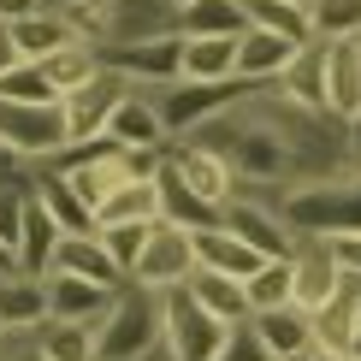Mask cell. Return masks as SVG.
Here are the masks:
<instances>
[{
	"label": "cell",
	"instance_id": "cell-1",
	"mask_svg": "<svg viewBox=\"0 0 361 361\" xmlns=\"http://www.w3.org/2000/svg\"><path fill=\"white\" fill-rule=\"evenodd\" d=\"M279 214L296 225L302 237H343L361 231V172H338V178H296L290 190L273 195Z\"/></svg>",
	"mask_w": 361,
	"mask_h": 361
},
{
	"label": "cell",
	"instance_id": "cell-2",
	"mask_svg": "<svg viewBox=\"0 0 361 361\" xmlns=\"http://www.w3.org/2000/svg\"><path fill=\"white\" fill-rule=\"evenodd\" d=\"M255 89H261V83H249V78H225V83L178 78V83L148 89V95H154V107H160V125H166V137H172V142H184V137H195V130L207 125V118H219L225 107L249 101Z\"/></svg>",
	"mask_w": 361,
	"mask_h": 361
},
{
	"label": "cell",
	"instance_id": "cell-3",
	"mask_svg": "<svg viewBox=\"0 0 361 361\" xmlns=\"http://www.w3.org/2000/svg\"><path fill=\"white\" fill-rule=\"evenodd\" d=\"M160 350V290L118 284L113 308L101 314V361H148Z\"/></svg>",
	"mask_w": 361,
	"mask_h": 361
},
{
	"label": "cell",
	"instance_id": "cell-4",
	"mask_svg": "<svg viewBox=\"0 0 361 361\" xmlns=\"http://www.w3.org/2000/svg\"><path fill=\"white\" fill-rule=\"evenodd\" d=\"M225 338H231V326L195 302L190 284L160 290V343H166L172 361H219Z\"/></svg>",
	"mask_w": 361,
	"mask_h": 361
},
{
	"label": "cell",
	"instance_id": "cell-5",
	"mask_svg": "<svg viewBox=\"0 0 361 361\" xmlns=\"http://www.w3.org/2000/svg\"><path fill=\"white\" fill-rule=\"evenodd\" d=\"M71 142V125H66V107H24V101H6L0 95V148H6L18 166H42L54 160L59 148Z\"/></svg>",
	"mask_w": 361,
	"mask_h": 361
},
{
	"label": "cell",
	"instance_id": "cell-6",
	"mask_svg": "<svg viewBox=\"0 0 361 361\" xmlns=\"http://www.w3.org/2000/svg\"><path fill=\"white\" fill-rule=\"evenodd\" d=\"M113 71H125L130 83L142 89H160V83H178L184 78V30H154V36H130V42H107L101 48Z\"/></svg>",
	"mask_w": 361,
	"mask_h": 361
},
{
	"label": "cell",
	"instance_id": "cell-7",
	"mask_svg": "<svg viewBox=\"0 0 361 361\" xmlns=\"http://www.w3.org/2000/svg\"><path fill=\"white\" fill-rule=\"evenodd\" d=\"M225 225L261 255H296L302 249V231L279 214V202L267 190H237L231 202H225Z\"/></svg>",
	"mask_w": 361,
	"mask_h": 361
},
{
	"label": "cell",
	"instance_id": "cell-8",
	"mask_svg": "<svg viewBox=\"0 0 361 361\" xmlns=\"http://www.w3.org/2000/svg\"><path fill=\"white\" fill-rule=\"evenodd\" d=\"M195 267H202L195 261V231L160 219L154 237H148V249H142V261L130 267V284H142V290H178V284L195 279Z\"/></svg>",
	"mask_w": 361,
	"mask_h": 361
},
{
	"label": "cell",
	"instance_id": "cell-9",
	"mask_svg": "<svg viewBox=\"0 0 361 361\" xmlns=\"http://www.w3.org/2000/svg\"><path fill=\"white\" fill-rule=\"evenodd\" d=\"M130 83L125 71H113V66H101V78H89L83 89H71L59 107H66V125H71V142H89V137H107V118H113V107L130 95Z\"/></svg>",
	"mask_w": 361,
	"mask_h": 361
},
{
	"label": "cell",
	"instance_id": "cell-10",
	"mask_svg": "<svg viewBox=\"0 0 361 361\" xmlns=\"http://www.w3.org/2000/svg\"><path fill=\"white\" fill-rule=\"evenodd\" d=\"M284 101H296V107H314V113H332V42H302L296 59L284 66V78L273 83Z\"/></svg>",
	"mask_w": 361,
	"mask_h": 361
},
{
	"label": "cell",
	"instance_id": "cell-11",
	"mask_svg": "<svg viewBox=\"0 0 361 361\" xmlns=\"http://www.w3.org/2000/svg\"><path fill=\"white\" fill-rule=\"evenodd\" d=\"M166 160L178 166V178H184L195 195H207V202H219V207L231 202L237 190H243V184H237V172H231V160H225V154H214V148H207V142H195V137L166 142Z\"/></svg>",
	"mask_w": 361,
	"mask_h": 361
},
{
	"label": "cell",
	"instance_id": "cell-12",
	"mask_svg": "<svg viewBox=\"0 0 361 361\" xmlns=\"http://www.w3.org/2000/svg\"><path fill=\"white\" fill-rule=\"evenodd\" d=\"M42 284H48V320H101L118 296V284L83 273H42Z\"/></svg>",
	"mask_w": 361,
	"mask_h": 361
},
{
	"label": "cell",
	"instance_id": "cell-13",
	"mask_svg": "<svg viewBox=\"0 0 361 361\" xmlns=\"http://www.w3.org/2000/svg\"><path fill=\"white\" fill-rule=\"evenodd\" d=\"M343 267H338V255L326 249V237H302V249H296V308L314 314V308H326L332 296L343 290Z\"/></svg>",
	"mask_w": 361,
	"mask_h": 361
},
{
	"label": "cell",
	"instance_id": "cell-14",
	"mask_svg": "<svg viewBox=\"0 0 361 361\" xmlns=\"http://www.w3.org/2000/svg\"><path fill=\"white\" fill-rule=\"evenodd\" d=\"M48 326V284L36 273H0V338Z\"/></svg>",
	"mask_w": 361,
	"mask_h": 361
},
{
	"label": "cell",
	"instance_id": "cell-15",
	"mask_svg": "<svg viewBox=\"0 0 361 361\" xmlns=\"http://www.w3.org/2000/svg\"><path fill=\"white\" fill-rule=\"evenodd\" d=\"M296 48L302 42H290V36H279V30H261V24H249L243 36H237V78H249V83H279L284 78V66L296 59Z\"/></svg>",
	"mask_w": 361,
	"mask_h": 361
},
{
	"label": "cell",
	"instance_id": "cell-16",
	"mask_svg": "<svg viewBox=\"0 0 361 361\" xmlns=\"http://www.w3.org/2000/svg\"><path fill=\"white\" fill-rule=\"evenodd\" d=\"M48 273H83V279H101V284H125V267L107 255L101 231H59Z\"/></svg>",
	"mask_w": 361,
	"mask_h": 361
},
{
	"label": "cell",
	"instance_id": "cell-17",
	"mask_svg": "<svg viewBox=\"0 0 361 361\" xmlns=\"http://www.w3.org/2000/svg\"><path fill=\"white\" fill-rule=\"evenodd\" d=\"M107 137L118 142V148H166L172 137H166V125H160V107H154V95L137 83L125 101L113 107V118H107Z\"/></svg>",
	"mask_w": 361,
	"mask_h": 361
},
{
	"label": "cell",
	"instance_id": "cell-18",
	"mask_svg": "<svg viewBox=\"0 0 361 361\" xmlns=\"http://www.w3.org/2000/svg\"><path fill=\"white\" fill-rule=\"evenodd\" d=\"M30 190H36V202L59 219V231H95V207L78 195V184H71L59 166H48V160L30 166Z\"/></svg>",
	"mask_w": 361,
	"mask_h": 361
},
{
	"label": "cell",
	"instance_id": "cell-19",
	"mask_svg": "<svg viewBox=\"0 0 361 361\" xmlns=\"http://www.w3.org/2000/svg\"><path fill=\"white\" fill-rule=\"evenodd\" d=\"M6 36H12V48H18V59H48L59 48H71V42H83L59 6H42V12H30V18L6 24Z\"/></svg>",
	"mask_w": 361,
	"mask_h": 361
},
{
	"label": "cell",
	"instance_id": "cell-20",
	"mask_svg": "<svg viewBox=\"0 0 361 361\" xmlns=\"http://www.w3.org/2000/svg\"><path fill=\"white\" fill-rule=\"evenodd\" d=\"M308 320H314V350L350 355V338H355V326H361V290H355V279H343V290L326 308H314Z\"/></svg>",
	"mask_w": 361,
	"mask_h": 361
},
{
	"label": "cell",
	"instance_id": "cell-21",
	"mask_svg": "<svg viewBox=\"0 0 361 361\" xmlns=\"http://www.w3.org/2000/svg\"><path fill=\"white\" fill-rule=\"evenodd\" d=\"M160 219L184 225V231H207V225H219V219H225V207H219V202H207V195H195L184 178H178V166L166 160V166H160Z\"/></svg>",
	"mask_w": 361,
	"mask_h": 361
},
{
	"label": "cell",
	"instance_id": "cell-22",
	"mask_svg": "<svg viewBox=\"0 0 361 361\" xmlns=\"http://www.w3.org/2000/svg\"><path fill=\"white\" fill-rule=\"evenodd\" d=\"M195 261H202V267H214V273H231V279H249L255 267L267 261V255H261V249H249L243 237H237L231 225L219 219V225H207V231H195Z\"/></svg>",
	"mask_w": 361,
	"mask_h": 361
},
{
	"label": "cell",
	"instance_id": "cell-23",
	"mask_svg": "<svg viewBox=\"0 0 361 361\" xmlns=\"http://www.w3.org/2000/svg\"><path fill=\"white\" fill-rule=\"evenodd\" d=\"M190 296L202 302L207 314H219L225 326H243L249 320V290H243V279H231V273H214V267H195V279H190Z\"/></svg>",
	"mask_w": 361,
	"mask_h": 361
},
{
	"label": "cell",
	"instance_id": "cell-24",
	"mask_svg": "<svg viewBox=\"0 0 361 361\" xmlns=\"http://www.w3.org/2000/svg\"><path fill=\"white\" fill-rule=\"evenodd\" d=\"M249 326L261 332V343L273 355H296V350H314V320L296 302H284V308H261V314H249Z\"/></svg>",
	"mask_w": 361,
	"mask_h": 361
},
{
	"label": "cell",
	"instance_id": "cell-25",
	"mask_svg": "<svg viewBox=\"0 0 361 361\" xmlns=\"http://www.w3.org/2000/svg\"><path fill=\"white\" fill-rule=\"evenodd\" d=\"M184 36H243L249 30V0H190L178 12Z\"/></svg>",
	"mask_w": 361,
	"mask_h": 361
},
{
	"label": "cell",
	"instance_id": "cell-26",
	"mask_svg": "<svg viewBox=\"0 0 361 361\" xmlns=\"http://www.w3.org/2000/svg\"><path fill=\"white\" fill-rule=\"evenodd\" d=\"M184 78L195 83L237 78V36H184Z\"/></svg>",
	"mask_w": 361,
	"mask_h": 361
},
{
	"label": "cell",
	"instance_id": "cell-27",
	"mask_svg": "<svg viewBox=\"0 0 361 361\" xmlns=\"http://www.w3.org/2000/svg\"><path fill=\"white\" fill-rule=\"evenodd\" d=\"M243 290H249V308L255 314L296 302V255H267V261L243 279Z\"/></svg>",
	"mask_w": 361,
	"mask_h": 361
},
{
	"label": "cell",
	"instance_id": "cell-28",
	"mask_svg": "<svg viewBox=\"0 0 361 361\" xmlns=\"http://www.w3.org/2000/svg\"><path fill=\"white\" fill-rule=\"evenodd\" d=\"M36 338L54 361H101V320H48Z\"/></svg>",
	"mask_w": 361,
	"mask_h": 361
},
{
	"label": "cell",
	"instance_id": "cell-29",
	"mask_svg": "<svg viewBox=\"0 0 361 361\" xmlns=\"http://www.w3.org/2000/svg\"><path fill=\"white\" fill-rule=\"evenodd\" d=\"M332 118H361V42H332Z\"/></svg>",
	"mask_w": 361,
	"mask_h": 361
},
{
	"label": "cell",
	"instance_id": "cell-30",
	"mask_svg": "<svg viewBox=\"0 0 361 361\" xmlns=\"http://www.w3.org/2000/svg\"><path fill=\"white\" fill-rule=\"evenodd\" d=\"M0 95H6V101H24V107H54V101H66L42 59H12V66L0 71Z\"/></svg>",
	"mask_w": 361,
	"mask_h": 361
},
{
	"label": "cell",
	"instance_id": "cell-31",
	"mask_svg": "<svg viewBox=\"0 0 361 361\" xmlns=\"http://www.w3.org/2000/svg\"><path fill=\"white\" fill-rule=\"evenodd\" d=\"M107 219H160V178H125L101 202L95 225H107Z\"/></svg>",
	"mask_w": 361,
	"mask_h": 361
},
{
	"label": "cell",
	"instance_id": "cell-32",
	"mask_svg": "<svg viewBox=\"0 0 361 361\" xmlns=\"http://www.w3.org/2000/svg\"><path fill=\"white\" fill-rule=\"evenodd\" d=\"M42 66H48V78L59 83V95H71V89H83L89 78H101V66H107V59H101L95 42H71V48L48 54Z\"/></svg>",
	"mask_w": 361,
	"mask_h": 361
},
{
	"label": "cell",
	"instance_id": "cell-33",
	"mask_svg": "<svg viewBox=\"0 0 361 361\" xmlns=\"http://www.w3.org/2000/svg\"><path fill=\"white\" fill-rule=\"evenodd\" d=\"M249 24L279 30V36H290V42H314V12L302 0H249Z\"/></svg>",
	"mask_w": 361,
	"mask_h": 361
},
{
	"label": "cell",
	"instance_id": "cell-34",
	"mask_svg": "<svg viewBox=\"0 0 361 361\" xmlns=\"http://www.w3.org/2000/svg\"><path fill=\"white\" fill-rule=\"evenodd\" d=\"M154 225H160V219H107V225H95L101 243H107V255L125 267V279H130V267L142 261V249H148V237H154Z\"/></svg>",
	"mask_w": 361,
	"mask_h": 361
},
{
	"label": "cell",
	"instance_id": "cell-35",
	"mask_svg": "<svg viewBox=\"0 0 361 361\" xmlns=\"http://www.w3.org/2000/svg\"><path fill=\"white\" fill-rule=\"evenodd\" d=\"M320 42H355L361 36V0H308Z\"/></svg>",
	"mask_w": 361,
	"mask_h": 361
},
{
	"label": "cell",
	"instance_id": "cell-36",
	"mask_svg": "<svg viewBox=\"0 0 361 361\" xmlns=\"http://www.w3.org/2000/svg\"><path fill=\"white\" fill-rule=\"evenodd\" d=\"M219 361H279L273 350L261 343V332L243 320V326H231V338H225V350H219Z\"/></svg>",
	"mask_w": 361,
	"mask_h": 361
},
{
	"label": "cell",
	"instance_id": "cell-37",
	"mask_svg": "<svg viewBox=\"0 0 361 361\" xmlns=\"http://www.w3.org/2000/svg\"><path fill=\"white\" fill-rule=\"evenodd\" d=\"M326 249L338 255V267L350 279H361V231H343V237H326Z\"/></svg>",
	"mask_w": 361,
	"mask_h": 361
},
{
	"label": "cell",
	"instance_id": "cell-38",
	"mask_svg": "<svg viewBox=\"0 0 361 361\" xmlns=\"http://www.w3.org/2000/svg\"><path fill=\"white\" fill-rule=\"evenodd\" d=\"M0 361H54V355L42 350V338H36V332H18V338L0 343Z\"/></svg>",
	"mask_w": 361,
	"mask_h": 361
},
{
	"label": "cell",
	"instance_id": "cell-39",
	"mask_svg": "<svg viewBox=\"0 0 361 361\" xmlns=\"http://www.w3.org/2000/svg\"><path fill=\"white\" fill-rule=\"evenodd\" d=\"M48 0H0V24H18V18H30V12H42Z\"/></svg>",
	"mask_w": 361,
	"mask_h": 361
},
{
	"label": "cell",
	"instance_id": "cell-40",
	"mask_svg": "<svg viewBox=\"0 0 361 361\" xmlns=\"http://www.w3.org/2000/svg\"><path fill=\"white\" fill-rule=\"evenodd\" d=\"M148 6H154V12H160V18H172V24H178V12H184V6H190V0H148Z\"/></svg>",
	"mask_w": 361,
	"mask_h": 361
},
{
	"label": "cell",
	"instance_id": "cell-41",
	"mask_svg": "<svg viewBox=\"0 0 361 361\" xmlns=\"http://www.w3.org/2000/svg\"><path fill=\"white\" fill-rule=\"evenodd\" d=\"M350 166L361 172V118H350Z\"/></svg>",
	"mask_w": 361,
	"mask_h": 361
},
{
	"label": "cell",
	"instance_id": "cell-42",
	"mask_svg": "<svg viewBox=\"0 0 361 361\" xmlns=\"http://www.w3.org/2000/svg\"><path fill=\"white\" fill-rule=\"evenodd\" d=\"M12 59H18V48H12V36H6V24H0V71H6Z\"/></svg>",
	"mask_w": 361,
	"mask_h": 361
},
{
	"label": "cell",
	"instance_id": "cell-43",
	"mask_svg": "<svg viewBox=\"0 0 361 361\" xmlns=\"http://www.w3.org/2000/svg\"><path fill=\"white\" fill-rule=\"evenodd\" d=\"M279 361H326L320 350H296V355H279Z\"/></svg>",
	"mask_w": 361,
	"mask_h": 361
},
{
	"label": "cell",
	"instance_id": "cell-44",
	"mask_svg": "<svg viewBox=\"0 0 361 361\" xmlns=\"http://www.w3.org/2000/svg\"><path fill=\"white\" fill-rule=\"evenodd\" d=\"M350 361H361V326H355V338H350Z\"/></svg>",
	"mask_w": 361,
	"mask_h": 361
},
{
	"label": "cell",
	"instance_id": "cell-45",
	"mask_svg": "<svg viewBox=\"0 0 361 361\" xmlns=\"http://www.w3.org/2000/svg\"><path fill=\"white\" fill-rule=\"evenodd\" d=\"M48 6H59V0H48Z\"/></svg>",
	"mask_w": 361,
	"mask_h": 361
},
{
	"label": "cell",
	"instance_id": "cell-46",
	"mask_svg": "<svg viewBox=\"0 0 361 361\" xmlns=\"http://www.w3.org/2000/svg\"><path fill=\"white\" fill-rule=\"evenodd\" d=\"M355 290H361V279H355Z\"/></svg>",
	"mask_w": 361,
	"mask_h": 361
},
{
	"label": "cell",
	"instance_id": "cell-47",
	"mask_svg": "<svg viewBox=\"0 0 361 361\" xmlns=\"http://www.w3.org/2000/svg\"><path fill=\"white\" fill-rule=\"evenodd\" d=\"M302 6H308V0H302Z\"/></svg>",
	"mask_w": 361,
	"mask_h": 361
},
{
	"label": "cell",
	"instance_id": "cell-48",
	"mask_svg": "<svg viewBox=\"0 0 361 361\" xmlns=\"http://www.w3.org/2000/svg\"><path fill=\"white\" fill-rule=\"evenodd\" d=\"M355 42H361V36H355Z\"/></svg>",
	"mask_w": 361,
	"mask_h": 361
}]
</instances>
